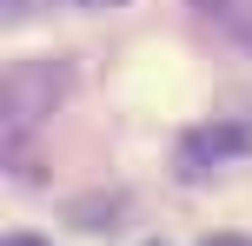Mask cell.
Returning a JSON list of instances; mask_svg holds the SVG:
<instances>
[{"label": "cell", "mask_w": 252, "mask_h": 246, "mask_svg": "<svg viewBox=\"0 0 252 246\" xmlns=\"http://www.w3.org/2000/svg\"><path fill=\"white\" fill-rule=\"evenodd\" d=\"M252 153V127L239 120H213V127H192L186 140H179V180H199V173L226 167V160Z\"/></svg>", "instance_id": "cell-1"}, {"label": "cell", "mask_w": 252, "mask_h": 246, "mask_svg": "<svg viewBox=\"0 0 252 246\" xmlns=\"http://www.w3.org/2000/svg\"><path fill=\"white\" fill-rule=\"evenodd\" d=\"M199 13L219 20V27H232L239 40H252V0H199Z\"/></svg>", "instance_id": "cell-2"}, {"label": "cell", "mask_w": 252, "mask_h": 246, "mask_svg": "<svg viewBox=\"0 0 252 246\" xmlns=\"http://www.w3.org/2000/svg\"><path fill=\"white\" fill-rule=\"evenodd\" d=\"M73 7H87V13H100V7H126V0H73Z\"/></svg>", "instance_id": "cell-3"}, {"label": "cell", "mask_w": 252, "mask_h": 246, "mask_svg": "<svg viewBox=\"0 0 252 246\" xmlns=\"http://www.w3.org/2000/svg\"><path fill=\"white\" fill-rule=\"evenodd\" d=\"M206 246H252V240H239V233H219V240H206Z\"/></svg>", "instance_id": "cell-4"}, {"label": "cell", "mask_w": 252, "mask_h": 246, "mask_svg": "<svg viewBox=\"0 0 252 246\" xmlns=\"http://www.w3.org/2000/svg\"><path fill=\"white\" fill-rule=\"evenodd\" d=\"M7 246H47V240H27V233H13V240H7Z\"/></svg>", "instance_id": "cell-5"}]
</instances>
